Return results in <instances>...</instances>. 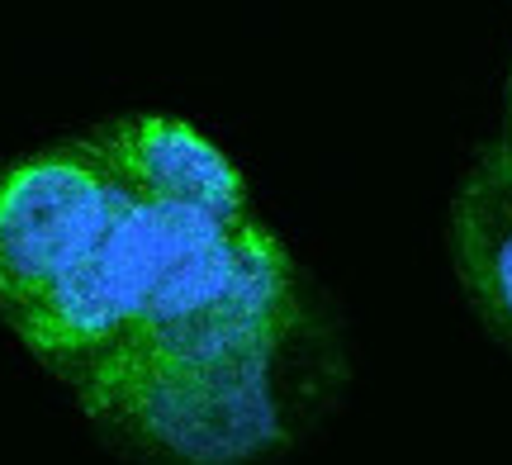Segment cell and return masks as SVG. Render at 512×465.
Listing matches in <instances>:
<instances>
[{"label":"cell","instance_id":"1","mask_svg":"<svg viewBox=\"0 0 512 465\" xmlns=\"http://www.w3.org/2000/svg\"><path fill=\"white\" fill-rule=\"evenodd\" d=\"M318 333L124 356L72 380L81 413L114 447L157 465H247L280 451L313 394Z\"/></svg>","mask_w":512,"mask_h":465},{"label":"cell","instance_id":"2","mask_svg":"<svg viewBox=\"0 0 512 465\" xmlns=\"http://www.w3.org/2000/svg\"><path fill=\"white\" fill-rule=\"evenodd\" d=\"M204 219L209 214L195 209L128 200L110 228L91 242V252L57 280L53 295L34 314L19 318L10 333L62 385H72L76 375H86L95 361H105L133 337L171 261L181 257V247L195 238Z\"/></svg>","mask_w":512,"mask_h":465},{"label":"cell","instance_id":"3","mask_svg":"<svg viewBox=\"0 0 512 465\" xmlns=\"http://www.w3.org/2000/svg\"><path fill=\"white\" fill-rule=\"evenodd\" d=\"M128 200L86 133L0 167V318L34 314Z\"/></svg>","mask_w":512,"mask_h":465},{"label":"cell","instance_id":"4","mask_svg":"<svg viewBox=\"0 0 512 465\" xmlns=\"http://www.w3.org/2000/svg\"><path fill=\"white\" fill-rule=\"evenodd\" d=\"M86 138L133 200L166 209H195V214H209V219H247V214H256L238 162L185 119L124 114V119H110V124L91 129Z\"/></svg>","mask_w":512,"mask_h":465},{"label":"cell","instance_id":"5","mask_svg":"<svg viewBox=\"0 0 512 465\" xmlns=\"http://www.w3.org/2000/svg\"><path fill=\"white\" fill-rule=\"evenodd\" d=\"M451 257L475 314L512 352V152L503 143H489L460 181Z\"/></svg>","mask_w":512,"mask_h":465},{"label":"cell","instance_id":"6","mask_svg":"<svg viewBox=\"0 0 512 465\" xmlns=\"http://www.w3.org/2000/svg\"><path fill=\"white\" fill-rule=\"evenodd\" d=\"M498 143L512 152V76H508V129H503V138H498Z\"/></svg>","mask_w":512,"mask_h":465}]
</instances>
